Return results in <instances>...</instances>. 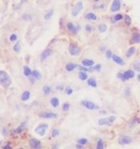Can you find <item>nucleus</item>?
<instances>
[{"mask_svg":"<svg viewBox=\"0 0 140 149\" xmlns=\"http://www.w3.org/2000/svg\"><path fill=\"white\" fill-rule=\"evenodd\" d=\"M11 79L6 72L1 71H0V84L5 87L10 86L11 84Z\"/></svg>","mask_w":140,"mask_h":149,"instance_id":"f257e3e1","label":"nucleus"},{"mask_svg":"<svg viewBox=\"0 0 140 149\" xmlns=\"http://www.w3.org/2000/svg\"><path fill=\"white\" fill-rule=\"evenodd\" d=\"M83 3L81 1H79L76 4V5L73 8L72 10L71 11V15L74 17L77 16L80 12L83 9Z\"/></svg>","mask_w":140,"mask_h":149,"instance_id":"f03ea898","label":"nucleus"},{"mask_svg":"<svg viewBox=\"0 0 140 149\" xmlns=\"http://www.w3.org/2000/svg\"><path fill=\"white\" fill-rule=\"evenodd\" d=\"M48 125L46 123H42L38 126L35 129V132L41 136H43L46 132V130L48 129Z\"/></svg>","mask_w":140,"mask_h":149,"instance_id":"7ed1b4c3","label":"nucleus"},{"mask_svg":"<svg viewBox=\"0 0 140 149\" xmlns=\"http://www.w3.org/2000/svg\"><path fill=\"white\" fill-rule=\"evenodd\" d=\"M135 76L134 72L131 70H128L125 72L123 74L119 73L118 75V77L120 78L122 80L125 81L133 78Z\"/></svg>","mask_w":140,"mask_h":149,"instance_id":"20e7f679","label":"nucleus"},{"mask_svg":"<svg viewBox=\"0 0 140 149\" xmlns=\"http://www.w3.org/2000/svg\"><path fill=\"white\" fill-rule=\"evenodd\" d=\"M29 145L30 147L34 149H39L41 148V143L40 140L35 138H32L29 141Z\"/></svg>","mask_w":140,"mask_h":149,"instance_id":"39448f33","label":"nucleus"},{"mask_svg":"<svg viewBox=\"0 0 140 149\" xmlns=\"http://www.w3.org/2000/svg\"><path fill=\"white\" fill-rule=\"evenodd\" d=\"M69 50L70 54L72 56L78 55L80 53V49L73 44H71L69 45Z\"/></svg>","mask_w":140,"mask_h":149,"instance_id":"423d86ee","label":"nucleus"},{"mask_svg":"<svg viewBox=\"0 0 140 149\" xmlns=\"http://www.w3.org/2000/svg\"><path fill=\"white\" fill-rule=\"evenodd\" d=\"M39 116L44 118H55L57 117V114L52 112H41Z\"/></svg>","mask_w":140,"mask_h":149,"instance_id":"0eeeda50","label":"nucleus"},{"mask_svg":"<svg viewBox=\"0 0 140 149\" xmlns=\"http://www.w3.org/2000/svg\"><path fill=\"white\" fill-rule=\"evenodd\" d=\"M133 139L129 136L126 135H122L119 138V143L122 145H126L132 143Z\"/></svg>","mask_w":140,"mask_h":149,"instance_id":"6e6552de","label":"nucleus"},{"mask_svg":"<svg viewBox=\"0 0 140 149\" xmlns=\"http://www.w3.org/2000/svg\"><path fill=\"white\" fill-rule=\"evenodd\" d=\"M83 105L85 106L87 109L89 110H94L96 109H99V107L96 106L93 102L91 101H83L82 102Z\"/></svg>","mask_w":140,"mask_h":149,"instance_id":"1a4fd4ad","label":"nucleus"},{"mask_svg":"<svg viewBox=\"0 0 140 149\" xmlns=\"http://www.w3.org/2000/svg\"><path fill=\"white\" fill-rule=\"evenodd\" d=\"M121 3L120 0H114L111 7V10L113 12H117L120 10Z\"/></svg>","mask_w":140,"mask_h":149,"instance_id":"9d476101","label":"nucleus"},{"mask_svg":"<svg viewBox=\"0 0 140 149\" xmlns=\"http://www.w3.org/2000/svg\"><path fill=\"white\" fill-rule=\"evenodd\" d=\"M53 53V50L50 49H48L45 50L44 52H42V53L41 54L40 56V59L41 61L45 60L46 58H47L48 57H49Z\"/></svg>","mask_w":140,"mask_h":149,"instance_id":"9b49d317","label":"nucleus"},{"mask_svg":"<svg viewBox=\"0 0 140 149\" xmlns=\"http://www.w3.org/2000/svg\"><path fill=\"white\" fill-rule=\"evenodd\" d=\"M66 26H67V29L73 34H74V35H76V34L77 33L78 29L74 26L72 23L68 22L66 24Z\"/></svg>","mask_w":140,"mask_h":149,"instance_id":"f8f14e48","label":"nucleus"},{"mask_svg":"<svg viewBox=\"0 0 140 149\" xmlns=\"http://www.w3.org/2000/svg\"><path fill=\"white\" fill-rule=\"evenodd\" d=\"M112 59L114 62H115L118 65L123 66L124 65V62L123 59L119 56H117L116 55H113L112 56Z\"/></svg>","mask_w":140,"mask_h":149,"instance_id":"ddd939ff","label":"nucleus"},{"mask_svg":"<svg viewBox=\"0 0 140 149\" xmlns=\"http://www.w3.org/2000/svg\"><path fill=\"white\" fill-rule=\"evenodd\" d=\"M82 63L84 67H91L94 65V61L90 59H85L82 61Z\"/></svg>","mask_w":140,"mask_h":149,"instance_id":"4468645a","label":"nucleus"},{"mask_svg":"<svg viewBox=\"0 0 140 149\" xmlns=\"http://www.w3.org/2000/svg\"><path fill=\"white\" fill-rule=\"evenodd\" d=\"M131 41L134 43H140V35L138 33H134L132 38H131Z\"/></svg>","mask_w":140,"mask_h":149,"instance_id":"2eb2a0df","label":"nucleus"},{"mask_svg":"<svg viewBox=\"0 0 140 149\" xmlns=\"http://www.w3.org/2000/svg\"><path fill=\"white\" fill-rule=\"evenodd\" d=\"M25 128H26V125H25V122L22 123L15 130V133L17 134L21 133L25 130Z\"/></svg>","mask_w":140,"mask_h":149,"instance_id":"dca6fc26","label":"nucleus"},{"mask_svg":"<svg viewBox=\"0 0 140 149\" xmlns=\"http://www.w3.org/2000/svg\"><path fill=\"white\" fill-rule=\"evenodd\" d=\"M77 65L73 63H69L66 66V69L68 72H71L74 70L76 67H77Z\"/></svg>","mask_w":140,"mask_h":149,"instance_id":"f3484780","label":"nucleus"},{"mask_svg":"<svg viewBox=\"0 0 140 149\" xmlns=\"http://www.w3.org/2000/svg\"><path fill=\"white\" fill-rule=\"evenodd\" d=\"M136 52V49L135 47H134V46H132V47H131L130 48L128 51L126 52V56L127 57H131V56H132L133 55H134L135 54Z\"/></svg>","mask_w":140,"mask_h":149,"instance_id":"a211bd4d","label":"nucleus"},{"mask_svg":"<svg viewBox=\"0 0 140 149\" xmlns=\"http://www.w3.org/2000/svg\"><path fill=\"white\" fill-rule=\"evenodd\" d=\"M98 123L100 126H104L109 124L110 122L108 118H102L100 119L98 122Z\"/></svg>","mask_w":140,"mask_h":149,"instance_id":"6ab92c4d","label":"nucleus"},{"mask_svg":"<svg viewBox=\"0 0 140 149\" xmlns=\"http://www.w3.org/2000/svg\"><path fill=\"white\" fill-rule=\"evenodd\" d=\"M31 75L33 78H35L37 80H40L42 78V75L41 73H40V72H39L37 70H34L33 71H32Z\"/></svg>","mask_w":140,"mask_h":149,"instance_id":"aec40b11","label":"nucleus"},{"mask_svg":"<svg viewBox=\"0 0 140 149\" xmlns=\"http://www.w3.org/2000/svg\"><path fill=\"white\" fill-rule=\"evenodd\" d=\"M30 96V92L28 91H25L22 94V100L23 101H26L29 99Z\"/></svg>","mask_w":140,"mask_h":149,"instance_id":"412c9836","label":"nucleus"},{"mask_svg":"<svg viewBox=\"0 0 140 149\" xmlns=\"http://www.w3.org/2000/svg\"><path fill=\"white\" fill-rule=\"evenodd\" d=\"M50 103L54 107H57L59 105V100L57 97H53L50 101Z\"/></svg>","mask_w":140,"mask_h":149,"instance_id":"4be33fe9","label":"nucleus"},{"mask_svg":"<svg viewBox=\"0 0 140 149\" xmlns=\"http://www.w3.org/2000/svg\"><path fill=\"white\" fill-rule=\"evenodd\" d=\"M86 18L88 20H96L97 19V17L96 15L92 13H89L86 15Z\"/></svg>","mask_w":140,"mask_h":149,"instance_id":"5701e85b","label":"nucleus"},{"mask_svg":"<svg viewBox=\"0 0 140 149\" xmlns=\"http://www.w3.org/2000/svg\"><path fill=\"white\" fill-rule=\"evenodd\" d=\"M107 29V25L104 24H101L99 25L98 29L100 33H104L106 31Z\"/></svg>","mask_w":140,"mask_h":149,"instance_id":"b1692460","label":"nucleus"},{"mask_svg":"<svg viewBox=\"0 0 140 149\" xmlns=\"http://www.w3.org/2000/svg\"><path fill=\"white\" fill-rule=\"evenodd\" d=\"M88 84L90 86L93 87H97V83L96 82V80L93 78H89L88 80Z\"/></svg>","mask_w":140,"mask_h":149,"instance_id":"393cba45","label":"nucleus"},{"mask_svg":"<svg viewBox=\"0 0 140 149\" xmlns=\"http://www.w3.org/2000/svg\"><path fill=\"white\" fill-rule=\"evenodd\" d=\"M79 79L80 80L84 81V80H87L88 79V75L86 73V72L82 71V72H79Z\"/></svg>","mask_w":140,"mask_h":149,"instance_id":"a878e982","label":"nucleus"},{"mask_svg":"<svg viewBox=\"0 0 140 149\" xmlns=\"http://www.w3.org/2000/svg\"><path fill=\"white\" fill-rule=\"evenodd\" d=\"M24 74L25 76H29L32 74V71L27 66H25L24 68Z\"/></svg>","mask_w":140,"mask_h":149,"instance_id":"bb28decb","label":"nucleus"},{"mask_svg":"<svg viewBox=\"0 0 140 149\" xmlns=\"http://www.w3.org/2000/svg\"><path fill=\"white\" fill-rule=\"evenodd\" d=\"M53 15V10H50L49 12H48L44 16V18L45 20H48L51 18H52V15Z\"/></svg>","mask_w":140,"mask_h":149,"instance_id":"cd10ccee","label":"nucleus"},{"mask_svg":"<svg viewBox=\"0 0 140 149\" xmlns=\"http://www.w3.org/2000/svg\"><path fill=\"white\" fill-rule=\"evenodd\" d=\"M43 91L44 93V95H48L50 94L51 91H52V89H51V88L49 86L45 85V86H43Z\"/></svg>","mask_w":140,"mask_h":149,"instance_id":"c85d7f7f","label":"nucleus"},{"mask_svg":"<svg viewBox=\"0 0 140 149\" xmlns=\"http://www.w3.org/2000/svg\"><path fill=\"white\" fill-rule=\"evenodd\" d=\"M101 68V65L100 64H97L96 66H95L94 67H90L89 69V71L92 72V71H99Z\"/></svg>","mask_w":140,"mask_h":149,"instance_id":"c756f323","label":"nucleus"},{"mask_svg":"<svg viewBox=\"0 0 140 149\" xmlns=\"http://www.w3.org/2000/svg\"><path fill=\"white\" fill-rule=\"evenodd\" d=\"M104 143L103 140L101 139H99V141L97 142V146H96V149H104Z\"/></svg>","mask_w":140,"mask_h":149,"instance_id":"7c9ffc66","label":"nucleus"},{"mask_svg":"<svg viewBox=\"0 0 140 149\" xmlns=\"http://www.w3.org/2000/svg\"><path fill=\"white\" fill-rule=\"evenodd\" d=\"M13 50L15 52H19L20 50V45L19 41L16 42L15 44V45L13 46Z\"/></svg>","mask_w":140,"mask_h":149,"instance_id":"2f4dec72","label":"nucleus"},{"mask_svg":"<svg viewBox=\"0 0 140 149\" xmlns=\"http://www.w3.org/2000/svg\"><path fill=\"white\" fill-rule=\"evenodd\" d=\"M124 21H125V23L127 25H128V26H129V25H130V24L131 23V18L129 15H126L125 16Z\"/></svg>","mask_w":140,"mask_h":149,"instance_id":"473e14b6","label":"nucleus"},{"mask_svg":"<svg viewBox=\"0 0 140 149\" xmlns=\"http://www.w3.org/2000/svg\"><path fill=\"white\" fill-rule=\"evenodd\" d=\"M106 56L108 59H110L111 58H112V53L110 50H107L106 52Z\"/></svg>","mask_w":140,"mask_h":149,"instance_id":"72a5a7b5","label":"nucleus"},{"mask_svg":"<svg viewBox=\"0 0 140 149\" xmlns=\"http://www.w3.org/2000/svg\"><path fill=\"white\" fill-rule=\"evenodd\" d=\"M70 108V104L67 103H65L63 104L62 106V110L64 112H67L69 110Z\"/></svg>","mask_w":140,"mask_h":149,"instance_id":"f704fd0d","label":"nucleus"},{"mask_svg":"<svg viewBox=\"0 0 140 149\" xmlns=\"http://www.w3.org/2000/svg\"><path fill=\"white\" fill-rule=\"evenodd\" d=\"M87 142H88V140L86 138H82V139H79L78 141V144H79L80 145H82L86 144L87 143Z\"/></svg>","mask_w":140,"mask_h":149,"instance_id":"c9c22d12","label":"nucleus"},{"mask_svg":"<svg viewBox=\"0 0 140 149\" xmlns=\"http://www.w3.org/2000/svg\"><path fill=\"white\" fill-rule=\"evenodd\" d=\"M59 134H60V132H59V131L58 130H54L52 132V136L53 138H55L57 136L59 135Z\"/></svg>","mask_w":140,"mask_h":149,"instance_id":"e433bc0d","label":"nucleus"},{"mask_svg":"<svg viewBox=\"0 0 140 149\" xmlns=\"http://www.w3.org/2000/svg\"><path fill=\"white\" fill-rule=\"evenodd\" d=\"M114 19L115 20V21H119L120 20H122L123 19V15L120 14H117L116 15H115V16H114Z\"/></svg>","mask_w":140,"mask_h":149,"instance_id":"4c0bfd02","label":"nucleus"},{"mask_svg":"<svg viewBox=\"0 0 140 149\" xmlns=\"http://www.w3.org/2000/svg\"><path fill=\"white\" fill-rule=\"evenodd\" d=\"M10 39L11 42H14L17 39V36L15 34H13L10 37Z\"/></svg>","mask_w":140,"mask_h":149,"instance_id":"58836bf2","label":"nucleus"},{"mask_svg":"<svg viewBox=\"0 0 140 149\" xmlns=\"http://www.w3.org/2000/svg\"><path fill=\"white\" fill-rule=\"evenodd\" d=\"M85 28H86V30L87 32H91L92 31V26H91L90 25H87Z\"/></svg>","mask_w":140,"mask_h":149,"instance_id":"ea45409f","label":"nucleus"},{"mask_svg":"<svg viewBox=\"0 0 140 149\" xmlns=\"http://www.w3.org/2000/svg\"><path fill=\"white\" fill-rule=\"evenodd\" d=\"M130 93H131V91H130V88L129 87H126L124 90V94L126 96H129L130 95Z\"/></svg>","mask_w":140,"mask_h":149,"instance_id":"a19ab883","label":"nucleus"},{"mask_svg":"<svg viewBox=\"0 0 140 149\" xmlns=\"http://www.w3.org/2000/svg\"><path fill=\"white\" fill-rule=\"evenodd\" d=\"M78 67H79V69H80V71H83V72H87V71H89V69L87 68L86 67H83V66H82L79 65V66H78Z\"/></svg>","mask_w":140,"mask_h":149,"instance_id":"79ce46f5","label":"nucleus"},{"mask_svg":"<svg viewBox=\"0 0 140 149\" xmlns=\"http://www.w3.org/2000/svg\"><path fill=\"white\" fill-rule=\"evenodd\" d=\"M2 133L3 135H4V136H7L8 135V131H7V130L6 128L4 127L2 129Z\"/></svg>","mask_w":140,"mask_h":149,"instance_id":"37998d69","label":"nucleus"},{"mask_svg":"<svg viewBox=\"0 0 140 149\" xmlns=\"http://www.w3.org/2000/svg\"><path fill=\"white\" fill-rule=\"evenodd\" d=\"M66 91L67 94L70 95H71V94H72V93L73 90L72 88H67L66 89Z\"/></svg>","mask_w":140,"mask_h":149,"instance_id":"c03bdc74","label":"nucleus"},{"mask_svg":"<svg viewBox=\"0 0 140 149\" xmlns=\"http://www.w3.org/2000/svg\"><path fill=\"white\" fill-rule=\"evenodd\" d=\"M108 119H109V121L110 123H113L114 121L116 120V117L114 116H111L108 117Z\"/></svg>","mask_w":140,"mask_h":149,"instance_id":"a18cd8bd","label":"nucleus"},{"mask_svg":"<svg viewBox=\"0 0 140 149\" xmlns=\"http://www.w3.org/2000/svg\"><path fill=\"white\" fill-rule=\"evenodd\" d=\"M23 18L24 19V20H29V19H31V17L30 15H27V14H24L23 15Z\"/></svg>","mask_w":140,"mask_h":149,"instance_id":"49530a36","label":"nucleus"},{"mask_svg":"<svg viewBox=\"0 0 140 149\" xmlns=\"http://www.w3.org/2000/svg\"><path fill=\"white\" fill-rule=\"evenodd\" d=\"M134 67L135 70L139 71H140V66L139 65H138V64H135Z\"/></svg>","mask_w":140,"mask_h":149,"instance_id":"de8ad7c7","label":"nucleus"},{"mask_svg":"<svg viewBox=\"0 0 140 149\" xmlns=\"http://www.w3.org/2000/svg\"><path fill=\"white\" fill-rule=\"evenodd\" d=\"M52 149H59V146L57 144H53L52 146Z\"/></svg>","mask_w":140,"mask_h":149,"instance_id":"09e8293b","label":"nucleus"},{"mask_svg":"<svg viewBox=\"0 0 140 149\" xmlns=\"http://www.w3.org/2000/svg\"><path fill=\"white\" fill-rule=\"evenodd\" d=\"M3 149H12V147L9 144H8L6 146L3 147Z\"/></svg>","mask_w":140,"mask_h":149,"instance_id":"8fccbe9b","label":"nucleus"},{"mask_svg":"<svg viewBox=\"0 0 140 149\" xmlns=\"http://www.w3.org/2000/svg\"><path fill=\"white\" fill-rule=\"evenodd\" d=\"M82 145H80V144H77L76 145V147L77 148H81L83 147V146H82Z\"/></svg>","mask_w":140,"mask_h":149,"instance_id":"3c124183","label":"nucleus"},{"mask_svg":"<svg viewBox=\"0 0 140 149\" xmlns=\"http://www.w3.org/2000/svg\"><path fill=\"white\" fill-rule=\"evenodd\" d=\"M63 88V87L61 86H58V87H57V89H58V90H62Z\"/></svg>","mask_w":140,"mask_h":149,"instance_id":"603ef678","label":"nucleus"},{"mask_svg":"<svg viewBox=\"0 0 140 149\" xmlns=\"http://www.w3.org/2000/svg\"><path fill=\"white\" fill-rule=\"evenodd\" d=\"M100 113L101 114H106V110H101V112H100Z\"/></svg>","mask_w":140,"mask_h":149,"instance_id":"864d4df0","label":"nucleus"},{"mask_svg":"<svg viewBox=\"0 0 140 149\" xmlns=\"http://www.w3.org/2000/svg\"><path fill=\"white\" fill-rule=\"evenodd\" d=\"M137 78H138V80H139L140 81V74L138 75V76H137Z\"/></svg>","mask_w":140,"mask_h":149,"instance_id":"5fc2aeb1","label":"nucleus"},{"mask_svg":"<svg viewBox=\"0 0 140 149\" xmlns=\"http://www.w3.org/2000/svg\"><path fill=\"white\" fill-rule=\"evenodd\" d=\"M94 1H96V2H97V1H99V0H94Z\"/></svg>","mask_w":140,"mask_h":149,"instance_id":"6e6d98bb","label":"nucleus"},{"mask_svg":"<svg viewBox=\"0 0 140 149\" xmlns=\"http://www.w3.org/2000/svg\"><path fill=\"white\" fill-rule=\"evenodd\" d=\"M16 149H24L23 148H16Z\"/></svg>","mask_w":140,"mask_h":149,"instance_id":"4d7b16f0","label":"nucleus"}]
</instances>
